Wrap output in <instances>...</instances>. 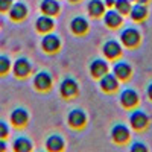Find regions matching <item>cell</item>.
Returning a JSON list of instances; mask_svg holds the SVG:
<instances>
[{
    "label": "cell",
    "instance_id": "1",
    "mask_svg": "<svg viewBox=\"0 0 152 152\" xmlns=\"http://www.w3.org/2000/svg\"><path fill=\"white\" fill-rule=\"evenodd\" d=\"M122 38V41L125 46H128V47H134L138 41H140V34H138L137 29L134 28H128V29H125L120 35Z\"/></svg>",
    "mask_w": 152,
    "mask_h": 152
},
{
    "label": "cell",
    "instance_id": "2",
    "mask_svg": "<svg viewBox=\"0 0 152 152\" xmlns=\"http://www.w3.org/2000/svg\"><path fill=\"white\" fill-rule=\"evenodd\" d=\"M34 84H35V87L38 88V90L44 91V90H47V88L52 85V78H50V75L47 72H40L35 76Z\"/></svg>",
    "mask_w": 152,
    "mask_h": 152
},
{
    "label": "cell",
    "instance_id": "3",
    "mask_svg": "<svg viewBox=\"0 0 152 152\" xmlns=\"http://www.w3.org/2000/svg\"><path fill=\"white\" fill-rule=\"evenodd\" d=\"M129 120H131L132 128H135V129H143L145 126L148 125V116L143 111H134L131 114Z\"/></svg>",
    "mask_w": 152,
    "mask_h": 152
},
{
    "label": "cell",
    "instance_id": "4",
    "mask_svg": "<svg viewBox=\"0 0 152 152\" xmlns=\"http://www.w3.org/2000/svg\"><path fill=\"white\" fill-rule=\"evenodd\" d=\"M120 100H122V104L123 107L126 108H132L137 102H138V96L134 90H131V88H126V90L120 94Z\"/></svg>",
    "mask_w": 152,
    "mask_h": 152
},
{
    "label": "cell",
    "instance_id": "5",
    "mask_svg": "<svg viewBox=\"0 0 152 152\" xmlns=\"http://www.w3.org/2000/svg\"><path fill=\"white\" fill-rule=\"evenodd\" d=\"M28 14V8L24 3H14V5H11L9 8V15L12 20H23L24 17H26Z\"/></svg>",
    "mask_w": 152,
    "mask_h": 152
},
{
    "label": "cell",
    "instance_id": "6",
    "mask_svg": "<svg viewBox=\"0 0 152 152\" xmlns=\"http://www.w3.org/2000/svg\"><path fill=\"white\" fill-rule=\"evenodd\" d=\"M113 138L116 140L117 143H125L126 140H128V137H129V131H128V128H126L125 125H116L113 128Z\"/></svg>",
    "mask_w": 152,
    "mask_h": 152
},
{
    "label": "cell",
    "instance_id": "7",
    "mask_svg": "<svg viewBox=\"0 0 152 152\" xmlns=\"http://www.w3.org/2000/svg\"><path fill=\"white\" fill-rule=\"evenodd\" d=\"M59 47V38L53 34H49L43 38V49L46 50V52H55V50H58Z\"/></svg>",
    "mask_w": 152,
    "mask_h": 152
},
{
    "label": "cell",
    "instance_id": "8",
    "mask_svg": "<svg viewBox=\"0 0 152 152\" xmlns=\"http://www.w3.org/2000/svg\"><path fill=\"white\" fill-rule=\"evenodd\" d=\"M76 91H78V84H76L72 78H66L61 84V94L66 96V97H70L73 96Z\"/></svg>",
    "mask_w": 152,
    "mask_h": 152
},
{
    "label": "cell",
    "instance_id": "9",
    "mask_svg": "<svg viewBox=\"0 0 152 152\" xmlns=\"http://www.w3.org/2000/svg\"><path fill=\"white\" fill-rule=\"evenodd\" d=\"M100 87L104 88L105 91H114L117 88V79L116 75H102L100 76Z\"/></svg>",
    "mask_w": 152,
    "mask_h": 152
},
{
    "label": "cell",
    "instance_id": "10",
    "mask_svg": "<svg viewBox=\"0 0 152 152\" xmlns=\"http://www.w3.org/2000/svg\"><path fill=\"white\" fill-rule=\"evenodd\" d=\"M69 123L73 126V128H81V126L85 123V114L82 110H73L69 114Z\"/></svg>",
    "mask_w": 152,
    "mask_h": 152
},
{
    "label": "cell",
    "instance_id": "11",
    "mask_svg": "<svg viewBox=\"0 0 152 152\" xmlns=\"http://www.w3.org/2000/svg\"><path fill=\"white\" fill-rule=\"evenodd\" d=\"M31 72V64H29V61L28 59H24V58H20L15 61V64H14V73L17 76H20V78H24L26 75H29Z\"/></svg>",
    "mask_w": 152,
    "mask_h": 152
},
{
    "label": "cell",
    "instance_id": "12",
    "mask_svg": "<svg viewBox=\"0 0 152 152\" xmlns=\"http://www.w3.org/2000/svg\"><path fill=\"white\" fill-rule=\"evenodd\" d=\"M28 113H26V110H23V108H17V110H14L12 111V114H11V122L14 123L15 126H23L24 123L28 122Z\"/></svg>",
    "mask_w": 152,
    "mask_h": 152
},
{
    "label": "cell",
    "instance_id": "13",
    "mask_svg": "<svg viewBox=\"0 0 152 152\" xmlns=\"http://www.w3.org/2000/svg\"><path fill=\"white\" fill-rule=\"evenodd\" d=\"M107 69H108L107 62L102 61V59H96V61H93V62H91V66H90V72H91V75H93V76H97V78H100L102 75H105V73H107Z\"/></svg>",
    "mask_w": 152,
    "mask_h": 152
},
{
    "label": "cell",
    "instance_id": "14",
    "mask_svg": "<svg viewBox=\"0 0 152 152\" xmlns=\"http://www.w3.org/2000/svg\"><path fill=\"white\" fill-rule=\"evenodd\" d=\"M41 11L46 15H55L59 11V5L56 0H43L41 3Z\"/></svg>",
    "mask_w": 152,
    "mask_h": 152
},
{
    "label": "cell",
    "instance_id": "15",
    "mask_svg": "<svg viewBox=\"0 0 152 152\" xmlns=\"http://www.w3.org/2000/svg\"><path fill=\"white\" fill-rule=\"evenodd\" d=\"M70 26H72V31H73L75 34L81 35V34H84V32L87 31L88 24H87V20H85V18H82V17H76V18L72 20Z\"/></svg>",
    "mask_w": 152,
    "mask_h": 152
},
{
    "label": "cell",
    "instance_id": "16",
    "mask_svg": "<svg viewBox=\"0 0 152 152\" xmlns=\"http://www.w3.org/2000/svg\"><path fill=\"white\" fill-rule=\"evenodd\" d=\"M114 75L120 79H126V78H129V75H131V67L126 64V62H117V64L114 66Z\"/></svg>",
    "mask_w": 152,
    "mask_h": 152
},
{
    "label": "cell",
    "instance_id": "17",
    "mask_svg": "<svg viewBox=\"0 0 152 152\" xmlns=\"http://www.w3.org/2000/svg\"><path fill=\"white\" fill-rule=\"evenodd\" d=\"M104 53L108 56V58H116L119 53H120V46L119 43L116 41H108L104 44Z\"/></svg>",
    "mask_w": 152,
    "mask_h": 152
},
{
    "label": "cell",
    "instance_id": "18",
    "mask_svg": "<svg viewBox=\"0 0 152 152\" xmlns=\"http://www.w3.org/2000/svg\"><path fill=\"white\" fill-rule=\"evenodd\" d=\"M105 23L108 24L110 28H117L119 24L122 23V17L119 14V11H108L105 14Z\"/></svg>",
    "mask_w": 152,
    "mask_h": 152
},
{
    "label": "cell",
    "instance_id": "19",
    "mask_svg": "<svg viewBox=\"0 0 152 152\" xmlns=\"http://www.w3.org/2000/svg\"><path fill=\"white\" fill-rule=\"evenodd\" d=\"M53 28V20L50 18L49 15H41L40 18L37 20V29L40 32H47Z\"/></svg>",
    "mask_w": 152,
    "mask_h": 152
},
{
    "label": "cell",
    "instance_id": "20",
    "mask_svg": "<svg viewBox=\"0 0 152 152\" xmlns=\"http://www.w3.org/2000/svg\"><path fill=\"white\" fill-rule=\"evenodd\" d=\"M47 149L49 151H61L62 146H64V142H62V138L59 135H50L47 138Z\"/></svg>",
    "mask_w": 152,
    "mask_h": 152
},
{
    "label": "cell",
    "instance_id": "21",
    "mask_svg": "<svg viewBox=\"0 0 152 152\" xmlns=\"http://www.w3.org/2000/svg\"><path fill=\"white\" fill-rule=\"evenodd\" d=\"M146 12L148 11H146V8H145L143 3H137L135 6L131 8V17L134 20H143L146 17Z\"/></svg>",
    "mask_w": 152,
    "mask_h": 152
},
{
    "label": "cell",
    "instance_id": "22",
    "mask_svg": "<svg viewBox=\"0 0 152 152\" xmlns=\"http://www.w3.org/2000/svg\"><path fill=\"white\" fill-rule=\"evenodd\" d=\"M14 149L17 152H29L32 149V145H31V142L28 140V138L20 137V138H17V140L14 142Z\"/></svg>",
    "mask_w": 152,
    "mask_h": 152
},
{
    "label": "cell",
    "instance_id": "23",
    "mask_svg": "<svg viewBox=\"0 0 152 152\" xmlns=\"http://www.w3.org/2000/svg\"><path fill=\"white\" fill-rule=\"evenodd\" d=\"M88 12L94 17L100 15L104 12V3L100 2V0H91V2L88 3Z\"/></svg>",
    "mask_w": 152,
    "mask_h": 152
},
{
    "label": "cell",
    "instance_id": "24",
    "mask_svg": "<svg viewBox=\"0 0 152 152\" xmlns=\"http://www.w3.org/2000/svg\"><path fill=\"white\" fill-rule=\"evenodd\" d=\"M114 5H116V8L120 14L129 12V0H114Z\"/></svg>",
    "mask_w": 152,
    "mask_h": 152
},
{
    "label": "cell",
    "instance_id": "25",
    "mask_svg": "<svg viewBox=\"0 0 152 152\" xmlns=\"http://www.w3.org/2000/svg\"><path fill=\"white\" fill-rule=\"evenodd\" d=\"M9 67H11L9 59H8L6 56H0V75L6 73V72L9 70Z\"/></svg>",
    "mask_w": 152,
    "mask_h": 152
},
{
    "label": "cell",
    "instance_id": "26",
    "mask_svg": "<svg viewBox=\"0 0 152 152\" xmlns=\"http://www.w3.org/2000/svg\"><path fill=\"white\" fill-rule=\"evenodd\" d=\"M8 132H9V129H8L6 123H5V122H0V138L6 137V135H8Z\"/></svg>",
    "mask_w": 152,
    "mask_h": 152
},
{
    "label": "cell",
    "instance_id": "27",
    "mask_svg": "<svg viewBox=\"0 0 152 152\" xmlns=\"http://www.w3.org/2000/svg\"><path fill=\"white\" fill-rule=\"evenodd\" d=\"M12 5V0H0V11H8Z\"/></svg>",
    "mask_w": 152,
    "mask_h": 152
},
{
    "label": "cell",
    "instance_id": "28",
    "mask_svg": "<svg viewBox=\"0 0 152 152\" xmlns=\"http://www.w3.org/2000/svg\"><path fill=\"white\" fill-rule=\"evenodd\" d=\"M131 151L132 152H138V151H146V148L143 146V145H140V143H135V145H132V148H131Z\"/></svg>",
    "mask_w": 152,
    "mask_h": 152
},
{
    "label": "cell",
    "instance_id": "29",
    "mask_svg": "<svg viewBox=\"0 0 152 152\" xmlns=\"http://www.w3.org/2000/svg\"><path fill=\"white\" fill-rule=\"evenodd\" d=\"M6 149V143L2 140V138H0V152H2V151H5Z\"/></svg>",
    "mask_w": 152,
    "mask_h": 152
},
{
    "label": "cell",
    "instance_id": "30",
    "mask_svg": "<svg viewBox=\"0 0 152 152\" xmlns=\"http://www.w3.org/2000/svg\"><path fill=\"white\" fill-rule=\"evenodd\" d=\"M148 96H149V97L152 99V84H151V85L148 87Z\"/></svg>",
    "mask_w": 152,
    "mask_h": 152
},
{
    "label": "cell",
    "instance_id": "31",
    "mask_svg": "<svg viewBox=\"0 0 152 152\" xmlns=\"http://www.w3.org/2000/svg\"><path fill=\"white\" fill-rule=\"evenodd\" d=\"M105 5H108V6L114 5V0H107V2H105Z\"/></svg>",
    "mask_w": 152,
    "mask_h": 152
},
{
    "label": "cell",
    "instance_id": "32",
    "mask_svg": "<svg viewBox=\"0 0 152 152\" xmlns=\"http://www.w3.org/2000/svg\"><path fill=\"white\" fill-rule=\"evenodd\" d=\"M135 2H138V3H146L148 0H135Z\"/></svg>",
    "mask_w": 152,
    "mask_h": 152
},
{
    "label": "cell",
    "instance_id": "33",
    "mask_svg": "<svg viewBox=\"0 0 152 152\" xmlns=\"http://www.w3.org/2000/svg\"><path fill=\"white\" fill-rule=\"evenodd\" d=\"M72 2H78V0H72Z\"/></svg>",
    "mask_w": 152,
    "mask_h": 152
}]
</instances>
